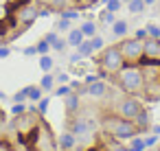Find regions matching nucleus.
I'll list each match as a JSON object with an SVG mask.
<instances>
[{
	"instance_id": "22",
	"label": "nucleus",
	"mask_w": 160,
	"mask_h": 151,
	"mask_svg": "<svg viewBox=\"0 0 160 151\" xmlns=\"http://www.w3.org/2000/svg\"><path fill=\"white\" fill-rule=\"evenodd\" d=\"M66 46H68V42H66V40H62L59 35H57L53 42H51V48H53V51H57V53H59V51H64Z\"/></svg>"
},
{
	"instance_id": "38",
	"label": "nucleus",
	"mask_w": 160,
	"mask_h": 151,
	"mask_svg": "<svg viewBox=\"0 0 160 151\" xmlns=\"http://www.w3.org/2000/svg\"><path fill=\"white\" fill-rule=\"evenodd\" d=\"M81 57H83V55H81L79 51H77L75 55H70V64H79V61H81Z\"/></svg>"
},
{
	"instance_id": "43",
	"label": "nucleus",
	"mask_w": 160,
	"mask_h": 151,
	"mask_svg": "<svg viewBox=\"0 0 160 151\" xmlns=\"http://www.w3.org/2000/svg\"><path fill=\"white\" fill-rule=\"evenodd\" d=\"M153 134H156V136H160V125H153Z\"/></svg>"
},
{
	"instance_id": "37",
	"label": "nucleus",
	"mask_w": 160,
	"mask_h": 151,
	"mask_svg": "<svg viewBox=\"0 0 160 151\" xmlns=\"http://www.w3.org/2000/svg\"><path fill=\"white\" fill-rule=\"evenodd\" d=\"M136 37H138V40H142V42H145V40H147V37H149V35H147V29H138V31H136Z\"/></svg>"
},
{
	"instance_id": "7",
	"label": "nucleus",
	"mask_w": 160,
	"mask_h": 151,
	"mask_svg": "<svg viewBox=\"0 0 160 151\" xmlns=\"http://www.w3.org/2000/svg\"><path fill=\"white\" fill-rule=\"evenodd\" d=\"M38 18H40V9H38L35 5H22V7L18 9V22H22V27L33 24Z\"/></svg>"
},
{
	"instance_id": "46",
	"label": "nucleus",
	"mask_w": 160,
	"mask_h": 151,
	"mask_svg": "<svg viewBox=\"0 0 160 151\" xmlns=\"http://www.w3.org/2000/svg\"><path fill=\"white\" fill-rule=\"evenodd\" d=\"M101 2H105V5H108V2H110V0H101Z\"/></svg>"
},
{
	"instance_id": "32",
	"label": "nucleus",
	"mask_w": 160,
	"mask_h": 151,
	"mask_svg": "<svg viewBox=\"0 0 160 151\" xmlns=\"http://www.w3.org/2000/svg\"><path fill=\"white\" fill-rule=\"evenodd\" d=\"M70 92H72V90H70V85H66V83H62V85L55 90L57 96H66V94H70Z\"/></svg>"
},
{
	"instance_id": "16",
	"label": "nucleus",
	"mask_w": 160,
	"mask_h": 151,
	"mask_svg": "<svg viewBox=\"0 0 160 151\" xmlns=\"http://www.w3.org/2000/svg\"><path fill=\"white\" fill-rule=\"evenodd\" d=\"M145 0H129L127 2V9H129V13H142L145 11Z\"/></svg>"
},
{
	"instance_id": "31",
	"label": "nucleus",
	"mask_w": 160,
	"mask_h": 151,
	"mask_svg": "<svg viewBox=\"0 0 160 151\" xmlns=\"http://www.w3.org/2000/svg\"><path fill=\"white\" fill-rule=\"evenodd\" d=\"M57 31H70V20L68 18H62L57 22Z\"/></svg>"
},
{
	"instance_id": "45",
	"label": "nucleus",
	"mask_w": 160,
	"mask_h": 151,
	"mask_svg": "<svg viewBox=\"0 0 160 151\" xmlns=\"http://www.w3.org/2000/svg\"><path fill=\"white\" fill-rule=\"evenodd\" d=\"M156 2V0H145V5H153Z\"/></svg>"
},
{
	"instance_id": "44",
	"label": "nucleus",
	"mask_w": 160,
	"mask_h": 151,
	"mask_svg": "<svg viewBox=\"0 0 160 151\" xmlns=\"http://www.w3.org/2000/svg\"><path fill=\"white\" fill-rule=\"evenodd\" d=\"M0 151H9V147H7L5 142H0Z\"/></svg>"
},
{
	"instance_id": "40",
	"label": "nucleus",
	"mask_w": 160,
	"mask_h": 151,
	"mask_svg": "<svg viewBox=\"0 0 160 151\" xmlns=\"http://www.w3.org/2000/svg\"><path fill=\"white\" fill-rule=\"evenodd\" d=\"M24 55H27V57H31V55H38L35 46H27V48H24Z\"/></svg>"
},
{
	"instance_id": "49",
	"label": "nucleus",
	"mask_w": 160,
	"mask_h": 151,
	"mask_svg": "<svg viewBox=\"0 0 160 151\" xmlns=\"http://www.w3.org/2000/svg\"><path fill=\"white\" fill-rule=\"evenodd\" d=\"M145 151H147V149H145Z\"/></svg>"
},
{
	"instance_id": "20",
	"label": "nucleus",
	"mask_w": 160,
	"mask_h": 151,
	"mask_svg": "<svg viewBox=\"0 0 160 151\" xmlns=\"http://www.w3.org/2000/svg\"><path fill=\"white\" fill-rule=\"evenodd\" d=\"M77 51L83 55V57H88V55H92L94 53V48H92V44H90V40H83L79 46H77Z\"/></svg>"
},
{
	"instance_id": "1",
	"label": "nucleus",
	"mask_w": 160,
	"mask_h": 151,
	"mask_svg": "<svg viewBox=\"0 0 160 151\" xmlns=\"http://www.w3.org/2000/svg\"><path fill=\"white\" fill-rule=\"evenodd\" d=\"M116 81H118L121 90H125L127 94H138V92H142L145 85H147L145 72H142L140 66H136V64H125V66L116 72Z\"/></svg>"
},
{
	"instance_id": "26",
	"label": "nucleus",
	"mask_w": 160,
	"mask_h": 151,
	"mask_svg": "<svg viewBox=\"0 0 160 151\" xmlns=\"http://www.w3.org/2000/svg\"><path fill=\"white\" fill-rule=\"evenodd\" d=\"M145 29H147V35H149V37L160 40V27H158V24H147Z\"/></svg>"
},
{
	"instance_id": "28",
	"label": "nucleus",
	"mask_w": 160,
	"mask_h": 151,
	"mask_svg": "<svg viewBox=\"0 0 160 151\" xmlns=\"http://www.w3.org/2000/svg\"><path fill=\"white\" fill-rule=\"evenodd\" d=\"M62 18H68V20H79V11H77V9H64V11H62Z\"/></svg>"
},
{
	"instance_id": "25",
	"label": "nucleus",
	"mask_w": 160,
	"mask_h": 151,
	"mask_svg": "<svg viewBox=\"0 0 160 151\" xmlns=\"http://www.w3.org/2000/svg\"><path fill=\"white\" fill-rule=\"evenodd\" d=\"M147 147H145V138H136V140H132V144H129V151H145Z\"/></svg>"
},
{
	"instance_id": "13",
	"label": "nucleus",
	"mask_w": 160,
	"mask_h": 151,
	"mask_svg": "<svg viewBox=\"0 0 160 151\" xmlns=\"http://www.w3.org/2000/svg\"><path fill=\"white\" fill-rule=\"evenodd\" d=\"M44 2L48 5V9L51 11H64V9H68V5H70V0H44Z\"/></svg>"
},
{
	"instance_id": "12",
	"label": "nucleus",
	"mask_w": 160,
	"mask_h": 151,
	"mask_svg": "<svg viewBox=\"0 0 160 151\" xmlns=\"http://www.w3.org/2000/svg\"><path fill=\"white\" fill-rule=\"evenodd\" d=\"M83 40H86V35L81 33V29H70V31H68V37H66L68 46H75V48H77Z\"/></svg>"
},
{
	"instance_id": "11",
	"label": "nucleus",
	"mask_w": 160,
	"mask_h": 151,
	"mask_svg": "<svg viewBox=\"0 0 160 151\" xmlns=\"http://www.w3.org/2000/svg\"><path fill=\"white\" fill-rule=\"evenodd\" d=\"M66 99V110H68V114H77L79 112V92H70V94H66L64 96Z\"/></svg>"
},
{
	"instance_id": "27",
	"label": "nucleus",
	"mask_w": 160,
	"mask_h": 151,
	"mask_svg": "<svg viewBox=\"0 0 160 151\" xmlns=\"http://www.w3.org/2000/svg\"><path fill=\"white\" fill-rule=\"evenodd\" d=\"M121 7H123V0H110V2L105 5V9H108V11H112V13H116Z\"/></svg>"
},
{
	"instance_id": "5",
	"label": "nucleus",
	"mask_w": 160,
	"mask_h": 151,
	"mask_svg": "<svg viewBox=\"0 0 160 151\" xmlns=\"http://www.w3.org/2000/svg\"><path fill=\"white\" fill-rule=\"evenodd\" d=\"M118 48H121V53H123L125 64H138V61L142 59V40H138V37L121 40Z\"/></svg>"
},
{
	"instance_id": "41",
	"label": "nucleus",
	"mask_w": 160,
	"mask_h": 151,
	"mask_svg": "<svg viewBox=\"0 0 160 151\" xmlns=\"http://www.w3.org/2000/svg\"><path fill=\"white\" fill-rule=\"evenodd\" d=\"M55 81H59V83H66V81H68V75H66V72H59V75L55 77Z\"/></svg>"
},
{
	"instance_id": "15",
	"label": "nucleus",
	"mask_w": 160,
	"mask_h": 151,
	"mask_svg": "<svg viewBox=\"0 0 160 151\" xmlns=\"http://www.w3.org/2000/svg\"><path fill=\"white\" fill-rule=\"evenodd\" d=\"M42 92H44V90H42L40 85H27V96H29V101H35V103H38V101L42 99Z\"/></svg>"
},
{
	"instance_id": "48",
	"label": "nucleus",
	"mask_w": 160,
	"mask_h": 151,
	"mask_svg": "<svg viewBox=\"0 0 160 151\" xmlns=\"http://www.w3.org/2000/svg\"><path fill=\"white\" fill-rule=\"evenodd\" d=\"M0 116H2V112H0Z\"/></svg>"
},
{
	"instance_id": "9",
	"label": "nucleus",
	"mask_w": 160,
	"mask_h": 151,
	"mask_svg": "<svg viewBox=\"0 0 160 151\" xmlns=\"http://www.w3.org/2000/svg\"><path fill=\"white\" fill-rule=\"evenodd\" d=\"M83 92H86L88 96L101 99V96H105V94H108V85H105V81H103V79H97V81H92V83H88Z\"/></svg>"
},
{
	"instance_id": "4",
	"label": "nucleus",
	"mask_w": 160,
	"mask_h": 151,
	"mask_svg": "<svg viewBox=\"0 0 160 151\" xmlns=\"http://www.w3.org/2000/svg\"><path fill=\"white\" fill-rule=\"evenodd\" d=\"M145 107H142V103L136 99V96H123L118 103H116V107H114V114L116 116H121V118H127V120H136V116L142 112Z\"/></svg>"
},
{
	"instance_id": "23",
	"label": "nucleus",
	"mask_w": 160,
	"mask_h": 151,
	"mask_svg": "<svg viewBox=\"0 0 160 151\" xmlns=\"http://www.w3.org/2000/svg\"><path fill=\"white\" fill-rule=\"evenodd\" d=\"M88 40H90V44H92V48H94V51H103L105 42H103V37H101V35H92V37H88Z\"/></svg>"
},
{
	"instance_id": "29",
	"label": "nucleus",
	"mask_w": 160,
	"mask_h": 151,
	"mask_svg": "<svg viewBox=\"0 0 160 151\" xmlns=\"http://www.w3.org/2000/svg\"><path fill=\"white\" fill-rule=\"evenodd\" d=\"M11 112H13V116H22V114H27V105L24 103H16L11 107Z\"/></svg>"
},
{
	"instance_id": "10",
	"label": "nucleus",
	"mask_w": 160,
	"mask_h": 151,
	"mask_svg": "<svg viewBox=\"0 0 160 151\" xmlns=\"http://www.w3.org/2000/svg\"><path fill=\"white\" fill-rule=\"evenodd\" d=\"M77 147V136L68 129V131H64L62 136H59V149L62 151H72Z\"/></svg>"
},
{
	"instance_id": "42",
	"label": "nucleus",
	"mask_w": 160,
	"mask_h": 151,
	"mask_svg": "<svg viewBox=\"0 0 160 151\" xmlns=\"http://www.w3.org/2000/svg\"><path fill=\"white\" fill-rule=\"evenodd\" d=\"M7 33V24H5V20H0V35H5Z\"/></svg>"
},
{
	"instance_id": "39",
	"label": "nucleus",
	"mask_w": 160,
	"mask_h": 151,
	"mask_svg": "<svg viewBox=\"0 0 160 151\" xmlns=\"http://www.w3.org/2000/svg\"><path fill=\"white\" fill-rule=\"evenodd\" d=\"M97 79H101L99 75H86V79H83V83L88 85V83H92V81H97Z\"/></svg>"
},
{
	"instance_id": "18",
	"label": "nucleus",
	"mask_w": 160,
	"mask_h": 151,
	"mask_svg": "<svg viewBox=\"0 0 160 151\" xmlns=\"http://www.w3.org/2000/svg\"><path fill=\"white\" fill-rule=\"evenodd\" d=\"M79 29H81V33H83L86 37H92V35H97V24H94V22H90V20H88V22H83Z\"/></svg>"
},
{
	"instance_id": "36",
	"label": "nucleus",
	"mask_w": 160,
	"mask_h": 151,
	"mask_svg": "<svg viewBox=\"0 0 160 151\" xmlns=\"http://www.w3.org/2000/svg\"><path fill=\"white\" fill-rule=\"evenodd\" d=\"M158 142V136H149V138H145V147L149 149V147H153Z\"/></svg>"
},
{
	"instance_id": "17",
	"label": "nucleus",
	"mask_w": 160,
	"mask_h": 151,
	"mask_svg": "<svg viewBox=\"0 0 160 151\" xmlns=\"http://www.w3.org/2000/svg\"><path fill=\"white\" fill-rule=\"evenodd\" d=\"M53 85H55V77H53L51 72H46V75L42 77V81H40V88H42V90H46V92H51V90H53Z\"/></svg>"
},
{
	"instance_id": "33",
	"label": "nucleus",
	"mask_w": 160,
	"mask_h": 151,
	"mask_svg": "<svg viewBox=\"0 0 160 151\" xmlns=\"http://www.w3.org/2000/svg\"><path fill=\"white\" fill-rule=\"evenodd\" d=\"M46 110H48V99H40L38 101V112L40 114H46Z\"/></svg>"
},
{
	"instance_id": "3",
	"label": "nucleus",
	"mask_w": 160,
	"mask_h": 151,
	"mask_svg": "<svg viewBox=\"0 0 160 151\" xmlns=\"http://www.w3.org/2000/svg\"><path fill=\"white\" fill-rule=\"evenodd\" d=\"M99 66H101V70H105L108 75H116V72L125 66V59H123V53H121L118 44L103 48V53H101V57H99Z\"/></svg>"
},
{
	"instance_id": "2",
	"label": "nucleus",
	"mask_w": 160,
	"mask_h": 151,
	"mask_svg": "<svg viewBox=\"0 0 160 151\" xmlns=\"http://www.w3.org/2000/svg\"><path fill=\"white\" fill-rule=\"evenodd\" d=\"M108 134L114 138V140H129V138H136L138 136V127L134 120H127V118H121V116H110L108 120H103Z\"/></svg>"
},
{
	"instance_id": "8",
	"label": "nucleus",
	"mask_w": 160,
	"mask_h": 151,
	"mask_svg": "<svg viewBox=\"0 0 160 151\" xmlns=\"http://www.w3.org/2000/svg\"><path fill=\"white\" fill-rule=\"evenodd\" d=\"M142 57H147V59H160V40L147 37L142 42Z\"/></svg>"
},
{
	"instance_id": "30",
	"label": "nucleus",
	"mask_w": 160,
	"mask_h": 151,
	"mask_svg": "<svg viewBox=\"0 0 160 151\" xmlns=\"http://www.w3.org/2000/svg\"><path fill=\"white\" fill-rule=\"evenodd\" d=\"M27 99H29V96H27V88H22L20 92H16V94H13V101H16V103H24Z\"/></svg>"
},
{
	"instance_id": "21",
	"label": "nucleus",
	"mask_w": 160,
	"mask_h": 151,
	"mask_svg": "<svg viewBox=\"0 0 160 151\" xmlns=\"http://www.w3.org/2000/svg\"><path fill=\"white\" fill-rule=\"evenodd\" d=\"M99 20H101L103 24H114V20H116V16H114L112 11H108V9H103V11L99 13Z\"/></svg>"
},
{
	"instance_id": "34",
	"label": "nucleus",
	"mask_w": 160,
	"mask_h": 151,
	"mask_svg": "<svg viewBox=\"0 0 160 151\" xmlns=\"http://www.w3.org/2000/svg\"><path fill=\"white\" fill-rule=\"evenodd\" d=\"M9 55H11V48H9V46H5V44H2V46H0V59H7V57H9Z\"/></svg>"
},
{
	"instance_id": "47",
	"label": "nucleus",
	"mask_w": 160,
	"mask_h": 151,
	"mask_svg": "<svg viewBox=\"0 0 160 151\" xmlns=\"http://www.w3.org/2000/svg\"><path fill=\"white\" fill-rule=\"evenodd\" d=\"M123 2H125V5H127V2H129V0H123Z\"/></svg>"
},
{
	"instance_id": "14",
	"label": "nucleus",
	"mask_w": 160,
	"mask_h": 151,
	"mask_svg": "<svg viewBox=\"0 0 160 151\" xmlns=\"http://www.w3.org/2000/svg\"><path fill=\"white\" fill-rule=\"evenodd\" d=\"M112 33H114L116 37L127 35V22H125V20H114V24H112Z\"/></svg>"
},
{
	"instance_id": "35",
	"label": "nucleus",
	"mask_w": 160,
	"mask_h": 151,
	"mask_svg": "<svg viewBox=\"0 0 160 151\" xmlns=\"http://www.w3.org/2000/svg\"><path fill=\"white\" fill-rule=\"evenodd\" d=\"M110 151H129V147H123L121 142H112V147H110Z\"/></svg>"
},
{
	"instance_id": "6",
	"label": "nucleus",
	"mask_w": 160,
	"mask_h": 151,
	"mask_svg": "<svg viewBox=\"0 0 160 151\" xmlns=\"http://www.w3.org/2000/svg\"><path fill=\"white\" fill-rule=\"evenodd\" d=\"M72 125H70V131L77 136V138H83V136H88V134H92L94 131V123L92 120H88V118H81V116H72V120H70Z\"/></svg>"
},
{
	"instance_id": "19",
	"label": "nucleus",
	"mask_w": 160,
	"mask_h": 151,
	"mask_svg": "<svg viewBox=\"0 0 160 151\" xmlns=\"http://www.w3.org/2000/svg\"><path fill=\"white\" fill-rule=\"evenodd\" d=\"M40 68L44 70V72H51L53 70V57L46 53V55H40Z\"/></svg>"
},
{
	"instance_id": "24",
	"label": "nucleus",
	"mask_w": 160,
	"mask_h": 151,
	"mask_svg": "<svg viewBox=\"0 0 160 151\" xmlns=\"http://www.w3.org/2000/svg\"><path fill=\"white\" fill-rule=\"evenodd\" d=\"M35 51H38V55H46V53H51V44L46 40H42V42L35 44Z\"/></svg>"
}]
</instances>
